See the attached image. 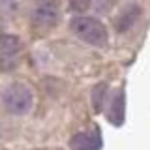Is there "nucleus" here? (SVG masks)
I'll return each instance as SVG.
<instances>
[{
    "instance_id": "obj_1",
    "label": "nucleus",
    "mask_w": 150,
    "mask_h": 150,
    "mask_svg": "<svg viewBox=\"0 0 150 150\" xmlns=\"http://www.w3.org/2000/svg\"><path fill=\"white\" fill-rule=\"evenodd\" d=\"M69 28L84 43H90L96 47H103L107 43V28L101 21L94 17H75L69 23Z\"/></svg>"
},
{
    "instance_id": "obj_2",
    "label": "nucleus",
    "mask_w": 150,
    "mask_h": 150,
    "mask_svg": "<svg viewBox=\"0 0 150 150\" xmlns=\"http://www.w3.org/2000/svg\"><path fill=\"white\" fill-rule=\"evenodd\" d=\"M2 103L11 115H26L34 103V92L25 83H13L4 90Z\"/></svg>"
},
{
    "instance_id": "obj_3",
    "label": "nucleus",
    "mask_w": 150,
    "mask_h": 150,
    "mask_svg": "<svg viewBox=\"0 0 150 150\" xmlns=\"http://www.w3.org/2000/svg\"><path fill=\"white\" fill-rule=\"evenodd\" d=\"M32 19H34V23L38 26H43V28L54 26L60 19L58 2L56 0H41L36 6L34 13H32Z\"/></svg>"
},
{
    "instance_id": "obj_4",
    "label": "nucleus",
    "mask_w": 150,
    "mask_h": 150,
    "mask_svg": "<svg viewBox=\"0 0 150 150\" xmlns=\"http://www.w3.org/2000/svg\"><path fill=\"white\" fill-rule=\"evenodd\" d=\"M101 146V137L100 131H83L69 139V150H100Z\"/></svg>"
},
{
    "instance_id": "obj_5",
    "label": "nucleus",
    "mask_w": 150,
    "mask_h": 150,
    "mask_svg": "<svg viewBox=\"0 0 150 150\" xmlns=\"http://www.w3.org/2000/svg\"><path fill=\"white\" fill-rule=\"evenodd\" d=\"M141 17V8L137 4H129L120 11V15L115 19V28L118 32H128L131 26L137 23V19Z\"/></svg>"
},
{
    "instance_id": "obj_6",
    "label": "nucleus",
    "mask_w": 150,
    "mask_h": 150,
    "mask_svg": "<svg viewBox=\"0 0 150 150\" xmlns=\"http://www.w3.org/2000/svg\"><path fill=\"white\" fill-rule=\"evenodd\" d=\"M109 120L115 126H120L124 122V92H116L111 100L109 109Z\"/></svg>"
},
{
    "instance_id": "obj_7",
    "label": "nucleus",
    "mask_w": 150,
    "mask_h": 150,
    "mask_svg": "<svg viewBox=\"0 0 150 150\" xmlns=\"http://www.w3.org/2000/svg\"><path fill=\"white\" fill-rule=\"evenodd\" d=\"M23 43L17 36H0V56H17Z\"/></svg>"
},
{
    "instance_id": "obj_8",
    "label": "nucleus",
    "mask_w": 150,
    "mask_h": 150,
    "mask_svg": "<svg viewBox=\"0 0 150 150\" xmlns=\"http://www.w3.org/2000/svg\"><path fill=\"white\" fill-rule=\"evenodd\" d=\"M105 92H107V84L105 83H100L92 92V98H94V109L96 111H101L103 107V100H105Z\"/></svg>"
},
{
    "instance_id": "obj_9",
    "label": "nucleus",
    "mask_w": 150,
    "mask_h": 150,
    "mask_svg": "<svg viewBox=\"0 0 150 150\" xmlns=\"http://www.w3.org/2000/svg\"><path fill=\"white\" fill-rule=\"evenodd\" d=\"M92 0H69V8L73 9V11H86L88 6H90Z\"/></svg>"
},
{
    "instance_id": "obj_10",
    "label": "nucleus",
    "mask_w": 150,
    "mask_h": 150,
    "mask_svg": "<svg viewBox=\"0 0 150 150\" xmlns=\"http://www.w3.org/2000/svg\"><path fill=\"white\" fill-rule=\"evenodd\" d=\"M17 8H19L17 0H0V9H2V11L13 13V11H17Z\"/></svg>"
},
{
    "instance_id": "obj_11",
    "label": "nucleus",
    "mask_w": 150,
    "mask_h": 150,
    "mask_svg": "<svg viewBox=\"0 0 150 150\" xmlns=\"http://www.w3.org/2000/svg\"><path fill=\"white\" fill-rule=\"evenodd\" d=\"M0 135H2V128H0Z\"/></svg>"
}]
</instances>
